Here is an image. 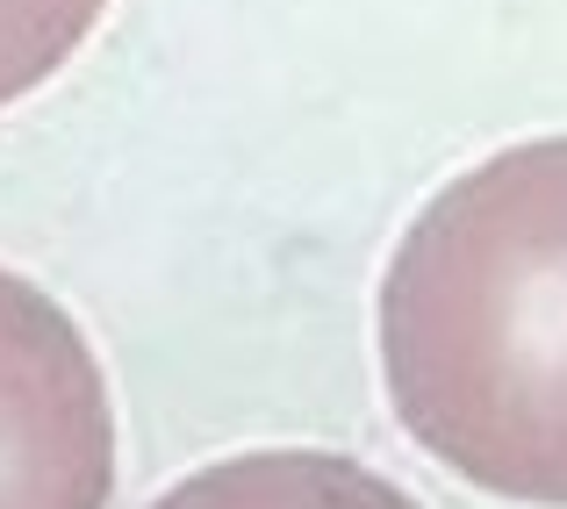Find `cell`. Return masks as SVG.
<instances>
[{"mask_svg": "<svg viewBox=\"0 0 567 509\" xmlns=\"http://www.w3.org/2000/svg\"><path fill=\"white\" fill-rule=\"evenodd\" d=\"M115 402L58 294L0 266V509H109Z\"/></svg>", "mask_w": 567, "mask_h": 509, "instance_id": "2", "label": "cell"}, {"mask_svg": "<svg viewBox=\"0 0 567 509\" xmlns=\"http://www.w3.org/2000/svg\"><path fill=\"white\" fill-rule=\"evenodd\" d=\"M152 509H424V502L346 453L288 445V453L216 459V467L173 481Z\"/></svg>", "mask_w": 567, "mask_h": 509, "instance_id": "3", "label": "cell"}, {"mask_svg": "<svg viewBox=\"0 0 567 509\" xmlns=\"http://www.w3.org/2000/svg\"><path fill=\"white\" fill-rule=\"evenodd\" d=\"M416 453L517 509H567V137H525L410 216L374 302Z\"/></svg>", "mask_w": 567, "mask_h": 509, "instance_id": "1", "label": "cell"}, {"mask_svg": "<svg viewBox=\"0 0 567 509\" xmlns=\"http://www.w3.org/2000/svg\"><path fill=\"white\" fill-rule=\"evenodd\" d=\"M109 0H0V108L29 101L80 58Z\"/></svg>", "mask_w": 567, "mask_h": 509, "instance_id": "4", "label": "cell"}]
</instances>
